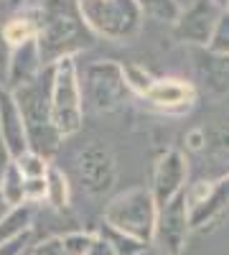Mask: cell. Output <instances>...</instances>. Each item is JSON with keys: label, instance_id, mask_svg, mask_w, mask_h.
I'll return each mask as SVG.
<instances>
[{"label": "cell", "instance_id": "1f68e13d", "mask_svg": "<svg viewBox=\"0 0 229 255\" xmlns=\"http://www.w3.org/2000/svg\"><path fill=\"white\" fill-rule=\"evenodd\" d=\"M13 163V156L8 151V145H5V138H3V130H0V179H3V174L8 171V166Z\"/></svg>", "mask_w": 229, "mask_h": 255}, {"label": "cell", "instance_id": "277c9868", "mask_svg": "<svg viewBox=\"0 0 229 255\" xmlns=\"http://www.w3.org/2000/svg\"><path fill=\"white\" fill-rule=\"evenodd\" d=\"M51 110L61 138L74 135L84 123V92L74 56L51 67Z\"/></svg>", "mask_w": 229, "mask_h": 255}, {"label": "cell", "instance_id": "9a60e30c", "mask_svg": "<svg viewBox=\"0 0 229 255\" xmlns=\"http://www.w3.org/2000/svg\"><path fill=\"white\" fill-rule=\"evenodd\" d=\"M194 69L206 92L217 97L229 95V56L209 49H194Z\"/></svg>", "mask_w": 229, "mask_h": 255}, {"label": "cell", "instance_id": "9c48e42d", "mask_svg": "<svg viewBox=\"0 0 229 255\" xmlns=\"http://www.w3.org/2000/svg\"><path fill=\"white\" fill-rule=\"evenodd\" d=\"M191 230L194 227H191V215H189V202H186V191H183L173 202L158 209L153 245L163 255H181L186 250Z\"/></svg>", "mask_w": 229, "mask_h": 255}, {"label": "cell", "instance_id": "e0dca14e", "mask_svg": "<svg viewBox=\"0 0 229 255\" xmlns=\"http://www.w3.org/2000/svg\"><path fill=\"white\" fill-rule=\"evenodd\" d=\"M33 212H36V204H20V207H13L8 215L0 220V245L23 235V232L33 230Z\"/></svg>", "mask_w": 229, "mask_h": 255}, {"label": "cell", "instance_id": "cb8c5ba5", "mask_svg": "<svg viewBox=\"0 0 229 255\" xmlns=\"http://www.w3.org/2000/svg\"><path fill=\"white\" fill-rule=\"evenodd\" d=\"M92 240H94V232H87V230H72V232H64V248H67V255H87Z\"/></svg>", "mask_w": 229, "mask_h": 255}, {"label": "cell", "instance_id": "7402d4cb", "mask_svg": "<svg viewBox=\"0 0 229 255\" xmlns=\"http://www.w3.org/2000/svg\"><path fill=\"white\" fill-rule=\"evenodd\" d=\"M122 72H125V79H128L130 92H135V95H140V97L148 95L151 87L155 84V79H158V77H153L148 69H145L143 64H135V61H125V64H122Z\"/></svg>", "mask_w": 229, "mask_h": 255}, {"label": "cell", "instance_id": "8992f818", "mask_svg": "<svg viewBox=\"0 0 229 255\" xmlns=\"http://www.w3.org/2000/svg\"><path fill=\"white\" fill-rule=\"evenodd\" d=\"M81 92H84V102L94 113L99 115L117 113L130 95L122 64L112 59L92 61L84 69V77H81Z\"/></svg>", "mask_w": 229, "mask_h": 255}, {"label": "cell", "instance_id": "4fadbf2b", "mask_svg": "<svg viewBox=\"0 0 229 255\" xmlns=\"http://www.w3.org/2000/svg\"><path fill=\"white\" fill-rule=\"evenodd\" d=\"M0 130H3V138H5V145H8L13 161L31 151L26 123H23V115H20V108L15 102V95L10 90H5L3 84H0Z\"/></svg>", "mask_w": 229, "mask_h": 255}, {"label": "cell", "instance_id": "f546056e", "mask_svg": "<svg viewBox=\"0 0 229 255\" xmlns=\"http://www.w3.org/2000/svg\"><path fill=\"white\" fill-rule=\"evenodd\" d=\"M186 148L189 151H206V130H191L186 133Z\"/></svg>", "mask_w": 229, "mask_h": 255}, {"label": "cell", "instance_id": "d590c367", "mask_svg": "<svg viewBox=\"0 0 229 255\" xmlns=\"http://www.w3.org/2000/svg\"><path fill=\"white\" fill-rule=\"evenodd\" d=\"M178 3H181V8H186L189 3H194V0H178Z\"/></svg>", "mask_w": 229, "mask_h": 255}, {"label": "cell", "instance_id": "603a6c76", "mask_svg": "<svg viewBox=\"0 0 229 255\" xmlns=\"http://www.w3.org/2000/svg\"><path fill=\"white\" fill-rule=\"evenodd\" d=\"M15 163H18L20 171H23L26 179L46 176V174H49V168H51V161H49V158H44L41 153H33V151H28V153H23L20 158H15Z\"/></svg>", "mask_w": 229, "mask_h": 255}, {"label": "cell", "instance_id": "f1b7e54d", "mask_svg": "<svg viewBox=\"0 0 229 255\" xmlns=\"http://www.w3.org/2000/svg\"><path fill=\"white\" fill-rule=\"evenodd\" d=\"M46 176H38V179H26V202L28 204H38L46 199Z\"/></svg>", "mask_w": 229, "mask_h": 255}, {"label": "cell", "instance_id": "d6986e66", "mask_svg": "<svg viewBox=\"0 0 229 255\" xmlns=\"http://www.w3.org/2000/svg\"><path fill=\"white\" fill-rule=\"evenodd\" d=\"M46 204L56 212H67L69 209V202H72V186H69V179L61 168L51 166L49 174H46Z\"/></svg>", "mask_w": 229, "mask_h": 255}, {"label": "cell", "instance_id": "8fae6325", "mask_svg": "<svg viewBox=\"0 0 229 255\" xmlns=\"http://www.w3.org/2000/svg\"><path fill=\"white\" fill-rule=\"evenodd\" d=\"M189 189V166H186V156L178 148H168L163 151L153 166V179H151V191L155 197L158 209L173 202L178 194Z\"/></svg>", "mask_w": 229, "mask_h": 255}, {"label": "cell", "instance_id": "4316f807", "mask_svg": "<svg viewBox=\"0 0 229 255\" xmlns=\"http://www.w3.org/2000/svg\"><path fill=\"white\" fill-rule=\"evenodd\" d=\"M33 243H36L33 240V230H28V232H23V235H18V238L0 245V255H26V253H31Z\"/></svg>", "mask_w": 229, "mask_h": 255}, {"label": "cell", "instance_id": "3957f363", "mask_svg": "<svg viewBox=\"0 0 229 255\" xmlns=\"http://www.w3.org/2000/svg\"><path fill=\"white\" fill-rule=\"evenodd\" d=\"M102 220L120 232L153 245L155 222H158V204L151 186H133L115 194L102 212Z\"/></svg>", "mask_w": 229, "mask_h": 255}, {"label": "cell", "instance_id": "ffe728a7", "mask_svg": "<svg viewBox=\"0 0 229 255\" xmlns=\"http://www.w3.org/2000/svg\"><path fill=\"white\" fill-rule=\"evenodd\" d=\"M135 3L145 18L155 20V23H168V26L176 23L183 10L178 0H135Z\"/></svg>", "mask_w": 229, "mask_h": 255}, {"label": "cell", "instance_id": "44dd1931", "mask_svg": "<svg viewBox=\"0 0 229 255\" xmlns=\"http://www.w3.org/2000/svg\"><path fill=\"white\" fill-rule=\"evenodd\" d=\"M0 191H3V197L10 207L26 204V176L18 168L15 161L8 166V171L3 174V179H0Z\"/></svg>", "mask_w": 229, "mask_h": 255}, {"label": "cell", "instance_id": "ac0fdd59", "mask_svg": "<svg viewBox=\"0 0 229 255\" xmlns=\"http://www.w3.org/2000/svg\"><path fill=\"white\" fill-rule=\"evenodd\" d=\"M97 235H102L112 248H115V253L117 255H143L145 250H148L151 245L148 243H143V240H138V238H133V235H128V232H120V230H115L112 225H107L105 220H102L99 225H97Z\"/></svg>", "mask_w": 229, "mask_h": 255}, {"label": "cell", "instance_id": "83f0119b", "mask_svg": "<svg viewBox=\"0 0 229 255\" xmlns=\"http://www.w3.org/2000/svg\"><path fill=\"white\" fill-rule=\"evenodd\" d=\"M31 255H67L64 235H51L44 240H36L31 248Z\"/></svg>", "mask_w": 229, "mask_h": 255}, {"label": "cell", "instance_id": "2e32d148", "mask_svg": "<svg viewBox=\"0 0 229 255\" xmlns=\"http://www.w3.org/2000/svg\"><path fill=\"white\" fill-rule=\"evenodd\" d=\"M3 31V41L8 49H15V46H23L28 41H36V33H38V15H36V8H23L18 13H10L5 18V23L0 26Z\"/></svg>", "mask_w": 229, "mask_h": 255}, {"label": "cell", "instance_id": "7a4b0ae2", "mask_svg": "<svg viewBox=\"0 0 229 255\" xmlns=\"http://www.w3.org/2000/svg\"><path fill=\"white\" fill-rule=\"evenodd\" d=\"M13 95L26 123L31 151L51 161V156L59 151L61 140H64L54 123V110H51V67L44 69V74L36 77L33 82L18 87Z\"/></svg>", "mask_w": 229, "mask_h": 255}, {"label": "cell", "instance_id": "52a82bcc", "mask_svg": "<svg viewBox=\"0 0 229 255\" xmlns=\"http://www.w3.org/2000/svg\"><path fill=\"white\" fill-rule=\"evenodd\" d=\"M194 230H206L229 217V174L217 181H196L186 189Z\"/></svg>", "mask_w": 229, "mask_h": 255}, {"label": "cell", "instance_id": "ba28073f", "mask_svg": "<svg viewBox=\"0 0 229 255\" xmlns=\"http://www.w3.org/2000/svg\"><path fill=\"white\" fill-rule=\"evenodd\" d=\"M224 10L217 8L212 0H194L189 3L178 20L173 23V38L181 44H189L194 49H206L212 44V36L219 26Z\"/></svg>", "mask_w": 229, "mask_h": 255}, {"label": "cell", "instance_id": "e575fe53", "mask_svg": "<svg viewBox=\"0 0 229 255\" xmlns=\"http://www.w3.org/2000/svg\"><path fill=\"white\" fill-rule=\"evenodd\" d=\"M212 3H214V5H217V8H222V10H224V13H227V10H229V0H212Z\"/></svg>", "mask_w": 229, "mask_h": 255}, {"label": "cell", "instance_id": "836d02e7", "mask_svg": "<svg viewBox=\"0 0 229 255\" xmlns=\"http://www.w3.org/2000/svg\"><path fill=\"white\" fill-rule=\"evenodd\" d=\"M10 209H13V207H10V204L5 202V197H3V191H0V220H3V217L8 215Z\"/></svg>", "mask_w": 229, "mask_h": 255}, {"label": "cell", "instance_id": "5bb4252c", "mask_svg": "<svg viewBox=\"0 0 229 255\" xmlns=\"http://www.w3.org/2000/svg\"><path fill=\"white\" fill-rule=\"evenodd\" d=\"M44 61H41V51L36 41H28L23 46H15L8 54V67H5V82L3 87L15 92L18 87L33 82L36 77L44 74Z\"/></svg>", "mask_w": 229, "mask_h": 255}, {"label": "cell", "instance_id": "30bf717a", "mask_svg": "<svg viewBox=\"0 0 229 255\" xmlns=\"http://www.w3.org/2000/svg\"><path fill=\"white\" fill-rule=\"evenodd\" d=\"M76 179L92 197H102L117 181V161L107 145H89L76 156Z\"/></svg>", "mask_w": 229, "mask_h": 255}, {"label": "cell", "instance_id": "8d00e7d4", "mask_svg": "<svg viewBox=\"0 0 229 255\" xmlns=\"http://www.w3.org/2000/svg\"><path fill=\"white\" fill-rule=\"evenodd\" d=\"M26 255H31V253H26Z\"/></svg>", "mask_w": 229, "mask_h": 255}, {"label": "cell", "instance_id": "d4e9b609", "mask_svg": "<svg viewBox=\"0 0 229 255\" xmlns=\"http://www.w3.org/2000/svg\"><path fill=\"white\" fill-rule=\"evenodd\" d=\"M206 151L222 158H229V125H219L206 133Z\"/></svg>", "mask_w": 229, "mask_h": 255}, {"label": "cell", "instance_id": "5b68a950", "mask_svg": "<svg viewBox=\"0 0 229 255\" xmlns=\"http://www.w3.org/2000/svg\"><path fill=\"white\" fill-rule=\"evenodd\" d=\"M81 15L97 38L130 41L143 28V10L135 0H79Z\"/></svg>", "mask_w": 229, "mask_h": 255}, {"label": "cell", "instance_id": "4dcf8cb0", "mask_svg": "<svg viewBox=\"0 0 229 255\" xmlns=\"http://www.w3.org/2000/svg\"><path fill=\"white\" fill-rule=\"evenodd\" d=\"M87 255H117V253H115V248H112L105 238L94 232V240H92V245H89Z\"/></svg>", "mask_w": 229, "mask_h": 255}, {"label": "cell", "instance_id": "d6a6232c", "mask_svg": "<svg viewBox=\"0 0 229 255\" xmlns=\"http://www.w3.org/2000/svg\"><path fill=\"white\" fill-rule=\"evenodd\" d=\"M26 3H28V0H5V8H8L10 13H18V10L26 8Z\"/></svg>", "mask_w": 229, "mask_h": 255}, {"label": "cell", "instance_id": "7c38bea8", "mask_svg": "<svg viewBox=\"0 0 229 255\" xmlns=\"http://www.w3.org/2000/svg\"><path fill=\"white\" fill-rule=\"evenodd\" d=\"M196 97H199V90L194 82L183 79V77H158L155 84L151 87V92L143 100L160 113L183 115V113L194 110Z\"/></svg>", "mask_w": 229, "mask_h": 255}, {"label": "cell", "instance_id": "484cf974", "mask_svg": "<svg viewBox=\"0 0 229 255\" xmlns=\"http://www.w3.org/2000/svg\"><path fill=\"white\" fill-rule=\"evenodd\" d=\"M206 49L214 51V54H224V56H229V10L222 15L219 26H217L214 36H212V44L206 46Z\"/></svg>", "mask_w": 229, "mask_h": 255}, {"label": "cell", "instance_id": "6da1fadb", "mask_svg": "<svg viewBox=\"0 0 229 255\" xmlns=\"http://www.w3.org/2000/svg\"><path fill=\"white\" fill-rule=\"evenodd\" d=\"M36 44L44 67H54L61 59L76 56L79 51L94 46V33L81 15L79 0H44L38 8Z\"/></svg>", "mask_w": 229, "mask_h": 255}]
</instances>
